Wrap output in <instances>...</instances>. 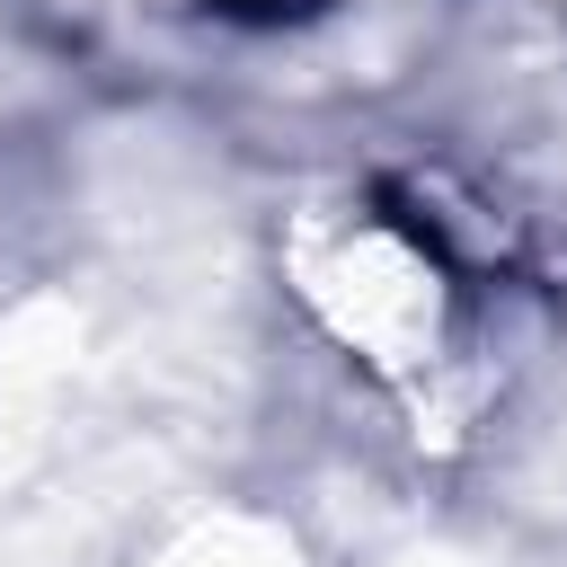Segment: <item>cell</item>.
<instances>
[{
    "instance_id": "cell-1",
    "label": "cell",
    "mask_w": 567,
    "mask_h": 567,
    "mask_svg": "<svg viewBox=\"0 0 567 567\" xmlns=\"http://www.w3.org/2000/svg\"><path fill=\"white\" fill-rule=\"evenodd\" d=\"M230 18H284V9H310V0H221Z\"/></svg>"
}]
</instances>
